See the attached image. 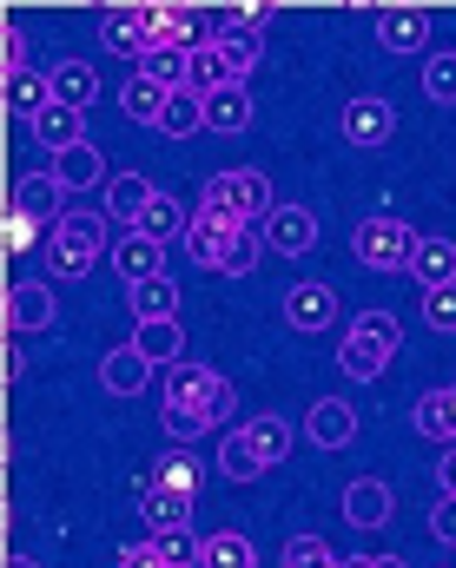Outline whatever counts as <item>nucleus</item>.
<instances>
[{"label":"nucleus","mask_w":456,"mask_h":568,"mask_svg":"<svg viewBox=\"0 0 456 568\" xmlns=\"http://www.w3.org/2000/svg\"><path fill=\"white\" fill-rule=\"evenodd\" d=\"M285 324L304 331V337H311V331H331V324H337V291L317 284V278L292 284V291H285Z\"/></svg>","instance_id":"nucleus-6"},{"label":"nucleus","mask_w":456,"mask_h":568,"mask_svg":"<svg viewBox=\"0 0 456 568\" xmlns=\"http://www.w3.org/2000/svg\"><path fill=\"white\" fill-rule=\"evenodd\" d=\"M351 258H357L364 272H411V258H417V232H411V219H357V232H351Z\"/></svg>","instance_id":"nucleus-3"},{"label":"nucleus","mask_w":456,"mask_h":568,"mask_svg":"<svg viewBox=\"0 0 456 568\" xmlns=\"http://www.w3.org/2000/svg\"><path fill=\"white\" fill-rule=\"evenodd\" d=\"M120 568H172V562L159 556V542H126L120 549Z\"/></svg>","instance_id":"nucleus-47"},{"label":"nucleus","mask_w":456,"mask_h":568,"mask_svg":"<svg viewBox=\"0 0 456 568\" xmlns=\"http://www.w3.org/2000/svg\"><path fill=\"white\" fill-rule=\"evenodd\" d=\"M192 219H199V212H185L172 192H152V205L140 212V225H133V232L152 239V245H165V239H185V232H192Z\"/></svg>","instance_id":"nucleus-19"},{"label":"nucleus","mask_w":456,"mask_h":568,"mask_svg":"<svg viewBox=\"0 0 456 568\" xmlns=\"http://www.w3.org/2000/svg\"><path fill=\"white\" fill-rule=\"evenodd\" d=\"M199 212H219V219H239V225H265V219L278 212V199H272V179H265V172L239 165V172H212V179H205Z\"/></svg>","instance_id":"nucleus-2"},{"label":"nucleus","mask_w":456,"mask_h":568,"mask_svg":"<svg viewBox=\"0 0 456 568\" xmlns=\"http://www.w3.org/2000/svg\"><path fill=\"white\" fill-rule=\"evenodd\" d=\"M47 106H53L47 73H33V67H27V73H13V80H7V113H27V126H33Z\"/></svg>","instance_id":"nucleus-31"},{"label":"nucleus","mask_w":456,"mask_h":568,"mask_svg":"<svg viewBox=\"0 0 456 568\" xmlns=\"http://www.w3.org/2000/svg\"><path fill=\"white\" fill-rule=\"evenodd\" d=\"M272 27V7L259 0H239V7H219V33H239V40H259Z\"/></svg>","instance_id":"nucleus-35"},{"label":"nucleus","mask_w":456,"mask_h":568,"mask_svg":"<svg viewBox=\"0 0 456 568\" xmlns=\"http://www.w3.org/2000/svg\"><path fill=\"white\" fill-rule=\"evenodd\" d=\"M33 140L47 145L53 159H67L73 145H87V113H67V106H47V113L33 120Z\"/></svg>","instance_id":"nucleus-20"},{"label":"nucleus","mask_w":456,"mask_h":568,"mask_svg":"<svg viewBox=\"0 0 456 568\" xmlns=\"http://www.w3.org/2000/svg\"><path fill=\"white\" fill-rule=\"evenodd\" d=\"M391 357H397V344H384V337H371V331H344V344H337V364H344V377H357V384H377Z\"/></svg>","instance_id":"nucleus-13"},{"label":"nucleus","mask_w":456,"mask_h":568,"mask_svg":"<svg viewBox=\"0 0 456 568\" xmlns=\"http://www.w3.org/2000/svg\"><path fill=\"white\" fill-rule=\"evenodd\" d=\"M20 377H27V357H20V344L7 337V384H20Z\"/></svg>","instance_id":"nucleus-49"},{"label":"nucleus","mask_w":456,"mask_h":568,"mask_svg":"<svg viewBox=\"0 0 456 568\" xmlns=\"http://www.w3.org/2000/svg\"><path fill=\"white\" fill-rule=\"evenodd\" d=\"M120 106H126V120L159 126V120H165V106H172V93H165V87H152L146 73H133V80H126V93H120Z\"/></svg>","instance_id":"nucleus-33"},{"label":"nucleus","mask_w":456,"mask_h":568,"mask_svg":"<svg viewBox=\"0 0 456 568\" xmlns=\"http://www.w3.org/2000/svg\"><path fill=\"white\" fill-rule=\"evenodd\" d=\"M199 568H259V549L245 529H219V536H199Z\"/></svg>","instance_id":"nucleus-21"},{"label":"nucleus","mask_w":456,"mask_h":568,"mask_svg":"<svg viewBox=\"0 0 456 568\" xmlns=\"http://www.w3.org/2000/svg\"><path fill=\"white\" fill-rule=\"evenodd\" d=\"M7 568H40V562H33V556H13V562H7Z\"/></svg>","instance_id":"nucleus-53"},{"label":"nucleus","mask_w":456,"mask_h":568,"mask_svg":"<svg viewBox=\"0 0 456 568\" xmlns=\"http://www.w3.org/2000/svg\"><path fill=\"white\" fill-rule=\"evenodd\" d=\"M152 483H159V489H179V496H199V463H192V449H165V463L152 469Z\"/></svg>","instance_id":"nucleus-36"},{"label":"nucleus","mask_w":456,"mask_h":568,"mask_svg":"<svg viewBox=\"0 0 456 568\" xmlns=\"http://www.w3.org/2000/svg\"><path fill=\"white\" fill-rule=\"evenodd\" d=\"M411 424L424 429L430 443H456V384L450 390H424L417 410H411Z\"/></svg>","instance_id":"nucleus-25"},{"label":"nucleus","mask_w":456,"mask_h":568,"mask_svg":"<svg viewBox=\"0 0 456 568\" xmlns=\"http://www.w3.org/2000/svg\"><path fill=\"white\" fill-rule=\"evenodd\" d=\"M411 278L424 284V291H437V284H456V245H450V239H417Z\"/></svg>","instance_id":"nucleus-26"},{"label":"nucleus","mask_w":456,"mask_h":568,"mask_svg":"<svg viewBox=\"0 0 456 568\" xmlns=\"http://www.w3.org/2000/svg\"><path fill=\"white\" fill-rule=\"evenodd\" d=\"M430 536L456 549V496H437V503H430Z\"/></svg>","instance_id":"nucleus-44"},{"label":"nucleus","mask_w":456,"mask_h":568,"mask_svg":"<svg viewBox=\"0 0 456 568\" xmlns=\"http://www.w3.org/2000/svg\"><path fill=\"white\" fill-rule=\"evenodd\" d=\"M259 67V40H239V33H212L199 53H192V73H185V93L212 100V93H232L245 87Z\"/></svg>","instance_id":"nucleus-1"},{"label":"nucleus","mask_w":456,"mask_h":568,"mask_svg":"<svg viewBox=\"0 0 456 568\" xmlns=\"http://www.w3.org/2000/svg\"><path fill=\"white\" fill-rule=\"evenodd\" d=\"M205 126V100L199 93H172V106H165V120H159V133H172V140H185V133H199Z\"/></svg>","instance_id":"nucleus-37"},{"label":"nucleus","mask_w":456,"mask_h":568,"mask_svg":"<svg viewBox=\"0 0 456 568\" xmlns=\"http://www.w3.org/2000/svg\"><path fill=\"white\" fill-rule=\"evenodd\" d=\"M159 252H165V245H152V239H140V232H126V239H113V265L126 272V284L165 278V272H159Z\"/></svg>","instance_id":"nucleus-29"},{"label":"nucleus","mask_w":456,"mask_h":568,"mask_svg":"<svg viewBox=\"0 0 456 568\" xmlns=\"http://www.w3.org/2000/svg\"><path fill=\"white\" fill-rule=\"evenodd\" d=\"M100 47H107V53H126V60H146L152 53L146 7H113V13L100 20Z\"/></svg>","instance_id":"nucleus-14"},{"label":"nucleus","mask_w":456,"mask_h":568,"mask_svg":"<svg viewBox=\"0 0 456 568\" xmlns=\"http://www.w3.org/2000/svg\"><path fill=\"white\" fill-rule=\"evenodd\" d=\"M7 331H53V284H13L7 291Z\"/></svg>","instance_id":"nucleus-18"},{"label":"nucleus","mask_w":456,"mask_h":568,"mask_svg":"<svg viewBox=\"0 0 456 568\" xmlns=\"http://www.w3.org/2000/svg\"><path fill=\"white\" fill-rule=\"evenodd\" d=\"M337 133H344L351 145H384L391 133H397V106L377 100V93H357V100L337 113Z\"/></svg>","instance_id":"nucleus-4"},{"label":"nucleus","mask_w":456,"mask_h":568,"mask_svg":"<svg viewBox=\"0 0 456 568\" xmlns=\"http://www.w3.org/2000/svg\"><path fill=\"white\" fill-rule=\"evenodd\" d=\"M437 483H444V496H456V443L444 449V469H437Z\"/></svg>","instance_id":"nucleus-50"},{"label":"nucleus","mask_w":456,"mask_h":568,"mask_svg":"<svg viewBox=\"0 0 456 568\" xmlns=\"http://www.w3.org/2000/svg\"><path fill=\"white\" fill-rule=\"evenodd\" d=\"M344 568H377V556H344Z\"/></svg>","instance_id":"nucleus-51"},{"label":"nucleus","mask_w":456,"mask_h":568,"mask_svg":"<svg viewBox=\"0 0 456 568\" xmlns=\"http://www.w3.org/2000/svg\"><path fill=\"white\" fill-rule=\"evenodd\" d=\"M53 179L67 185V192H93V185H107V159H100V145H73L60 165H53Z\"/></svg>","instance_id":"nucleus-27"},{"label":"nucleus","mask_w":456,"mask_h":568,"mask_svg":"<svg viewBox=\"0 0 456 568\" xmlns=\"http://www.w3.org/2000/svg\"><path fill=\"white\" fill-rule=\"evenodd\" d=\"M0 60H7V80H13V73H27V33H20L13 20L0 27Z\"/></svg>","instance_id":"nucleus-43"},{"label":"nucleus","mask_w":456,"mask_h":568,"mask_svg":"<svg viewBox=\"0 0 456 568\" xmlns=\"http://www.w3.org/2000/svg\"><path fill=\"white\" fill-rule=\"evenodd\" d=\"M232 417H239V390L219 377V384H212V397H205V424H212V429H232Z\"/></svg>","instance_id":"nucleus-41"},{"label":"nucleus","mask_w":456,"mask_h":568,"mask_svg":"<svg viewBox=\"0 0 456 568\" xmlns=\"http://www.w3.org/2000/svg\"><path fill=\"white\" fill-rule=\"evenodd\" d=\"M140 523H146L152 542H159V536H185V529H192V496L146 483V489H140Z\"/></svg>","instance_id":"nucleus-8"},{"label":"nucleus","mask_w":456,"mask_h":568,"mask_svg":"<svg viewBox=\"0 0 456 568\" xmlns=\"http://www.w3.org/2000/svg\"><path fill=\"white\" fill-rule=\"evenodd\" d=\"M351 331H371V337H384V344H404V331H397V317H391V311H364Z\"/></svg>","instance_id":"nucleus-46"},{"label":"nucleus","mask_w":456,"mask_h":568,"mask_svg":"<svg viewBox=\"0 0 456 568\" xmlns=\"http://www.w3.org/2000/svg\"><path fill=\"white\" fill-rule=\"evenodd\" d=\"M377 568H411L404 556H377Z\"/></svg>","instance_id":"nucleus-52"},{"label":"nucleus","mask_w":456,"mask_h":568,"mask_svg":"<svg viewBox=\"0 0 456 568\" xmlns=\"http://www.w3.org/2000/svg\"><path fill=\"white\" fill-rule=\"evenodd\" d=\"M100 192H107V219H126V225H140V212L152 205V185L140 172H120V179H107Z\"/></svg>","instance_id":"nucleus-28"},{"label":"nucleus","mask_w":456,"mask_h":568,"mask_svg":"<svg viewBox=\"0 0 456 568\" xmlns=\"http://www.w3.org/2000/svg\"><path fill=\"white\" fill-rule=\"evenodd\" d=\"M219 476H225V483H259V476H265V456H259V443H252L245 429H225V443H219Z\"/></svg>","instance_id":"nucleus-23"},{"label":"nucleus","mask_w":456,"mask_h":568,"mask_svg":"<svg viewBox=\"0 0 456 568\" xmlns=\"http://www.w3.org/2000/svg\"><path fill=\"white\" fill-rule=\"evenodd\" d=\"M377 47L384 53H424L430 47V13L424 7H384L377 13Z\"/></svg>","instance_id":"nucleus-9"},{"label":"nucleus","mask_w":456,"mask_h":568,"mask_svg":"<svg viewBox=\"0 0 456 568\" xmlns=\"http://www.w3.org/2000/svg\"><path fill=\"white\" fill-rule=\"evenodd\" d=\"M165 429H172V443H179V449H192V443H199L212 424H205L199 410H165Z\"/></svg>","instance_id":"nucleus-42"},{"label":"nucleus","mask_w":456,"mask_h":568,"mask_svg":"<svg viewBox=\"0 0 456 568\" xmlns=\"http://www.w3.org/2000/svg\"><path fill=\"white\" fill-rule=\"evenodd\" d=\"M47 272H53V278H87L93 258H73V252H53V245H47Z\"/></svg>","instance_id":"nucleus-48"},{"label":"nucleus","mask_w":456,"mask_h":568,"mask_svg":"<svg viewBox=\"0 0 456 568\" xmlns=\"http://www.w3.org/2000/svg\"><path fill=\"white\" fill-rule=\"evenodd\" d=\"M285 568H344V556H331V542H317V536H298L285 549Z\"/></svg>","instance_id":"nucleus-39"},{"label":"nucleus","mask_w":456,"mask_h":568,"mask_svg":"<svg viewBox=\"0 0 456 568\" xmlns=\"http://www.w3.org/2000/svg\"><path fill=\"white\" fill-rule=\"evenodd\" d=\"M245 126H252V93L245 87L205 100V133H245Z\"/></svg>","instance_id":"nucleus-32"},{"label":"nucleus","mask_w":456,"mask_h":568,"mask_svg":"<svg viewBox=\"0 0 456 568\" xmlns=\"http://www.w3.org/2000/svg\"><path fill=\"white\" fill-rule=\"evenodd\" d=\"M424 93H430L437 106H456V53H437V60H424Z\"/></svg>","instance_id":"nucleus-38"},{"label":"nucleus","mask_w":456,"mask_h":568,"mask_svg":"<svg viewBox=\"0 0 456 568\" xmlns=\"http://www.w3.org/2000/svg\"><path fill=\"white\" fill-rule=\"evenodd\" d=\"M391 516H397V496H391L384 476H357V483L344 489V523H351V529H384Z\"/></svg>","instance_id":"nucleus-7"},{"label":"nucleus","mask_w":456,"mask_h":568,"mask_svg":"<svg viewBox=\"0 0 456 568\" xmlns=\"http://www.w3.org/2000/svg\"><path fill=\"white\" fill-rule=\"evenodd\" d=\"M239 219H219V212H199L192 219V232H185V252H192V265H205V272H225V258H232V245H239Z\"/></svg>","instance_id":"nucleus-5"},{"label":"nucleus","mask_w":456,"mask_h":568,"mask_svg":"<svg viewBox=\"0 0 456 568\" xmlns=\"http://www.w3.org/2000/svg\"><path fill=\"white\" fill-rule=\"evenodd\" d=\"M212 384H219V371L212 364H172L165 371V410H199L205 417V397H212Z\"/></svg>","instance_id":"nucleus-16"},{"label":"nucleus","mask_w":456,"mask_h":568,"mask_svg":"<svg viewBox=\"0 0 456 568\" xmlns=\"http://www.w3.org/2000/svg\"><path fill=\"white\" fill-rule=\"evenodd\" d=\"M424 324H430V331H456V284L424 291Z\"/></svg>","instance_id":"nucleus-40"},{"label":"nucleus","mask_w":456,"mask_h":568,"mask_svg":"<svg viewBox=\"0 0 456 568\" xmlns=\"http://www.w3.org/2000/svg\"><path fill=\"white\" fill-rule=\"evenodd\" d=\"M33 239H40V225H33V219H20V212H7V258H20Z\"/></svg>","instance_id":"nucleus-45"},{"label":"nucleus","mask_w":456,"mask_h":568,"mask_svg":"<svg viewBox=\"0 0 456 568\" xmlns=\"http://www.w3.org/2000/svg\"><path fill=\"white\" fill-rule=\"evenodd\" d=\"M13 212L33 219V225H40V219L60 225V219H67V185H60L53 172H27V179H13Z\"/></svg>","instance_id":"nucleus-10"},{"label":"nucleus","mask_w":456,"mask_h":568,"mask_svg":"<svg viewBox=\"0 0 456 568\" xmlns=\"http://www.w3.org/2000/svg\"><path fill=\"white\" fill-rule=\"evenodd\" d=\"M146 371H152V364L140 357V351H133V344L100 357V384H107L113 397H140V390H146Z\"/></svg>","instance_id":"nucleus-24"},{"label":"nucleus","mask_w":456,"mask_h":568,"mask_svg":"<svg viewBox=\"0 0 456 568\" xmlns=\"http://www.w3.org/2000/svg\"><path fill=\"white\" fill-rule=\"evenodd\" d=\"M53 252H73V258H100L107 252V212H87V205H73L60 225H53V239H47Z\"/></svg>","instance_id":"nucleus-11"},{"label":"nucleus","mask_w":456,"mask_h":568,"mask_svg":"<svg viewBox=\"0 0 456 568\" xmlns=\"http://www.w3.org/2000/svg\"><path fill=\"white\" fill-rule=\"evenodd\" d=\"M47 87H53V106H67V113H87V106L100 100V73H93V60H60V67L47 73Z\"/></svg>","instance_id":"nucleus-15"},{"label":"nucleus","mask_w":456,"mask_h":568,"mask_svg":"<svg viewBox=\"0 0 456 568\" xmlns=\"http://www.w3.org/2000/svg\"><path fill=\"white\" fill-rule=\"evenodd\" d=\"M304 436H311L317 449H344V443L357 436V410H351L344 397H324V404H311V417H304Z\"/></svg>","instance_id":"nucleus-17"},{"label":"nucleus","mask_w":456,"mask_h":568,"mask_svg":"<svg viewBox=\"0 0 456 568\" xmlns=\"http://www.w3.org/2000/svg\"><path fill=\"white\" fill-rule=\"evenodd\" d=\"M245 436L259 443V456H265V469L292 456V424H285V417H252V424H245Z\"/></svg>","instance_id":"nucleus-34"},{"label":"nucleus","mask_w":456,"mask_h":568,"mask_svg":"<svg viewBox=\"0 0 456 568\" xmlns=\"http://www.w3.org/2000/svg\"><path fill=\"white\" fill-rule=\"evenodd\" d=\"M179 344H185L179 317H165V324H140V331H133V351H140L146 364H165V371H172V364H185V357H179Z\"/></svg>","instance_id":"nucleus-30"},{"label":"nucleus","mask_w":456,"mask_h":568,"mask_svg":"<svg viewBox=\"0 0 456 568\" xmlns=\"http://www.w3.org/2000/svg\"><path fill=\"white\" fill-rule=\"evenodd\" d=\"M126 304H133V324H165V317H179V284L172 278L126 284Z\"/></svg>","instance_id":"nucleus-22"},{"label":"nucleus","mask_w":456,"mask_h":568,"mask_svg":"<svg viewBox=\"0 0 456 568\" xmlns=\"http://www.w3.org/2000/svg\"><path fill=\"white\" fill-rule=\"evenodd\" d=\"M259 232H265V245H272L278 258H304V252L317 245V219H311L304 205H278Z\"/></svg>","instance_id":"nucleus-12"}]
</instances>
